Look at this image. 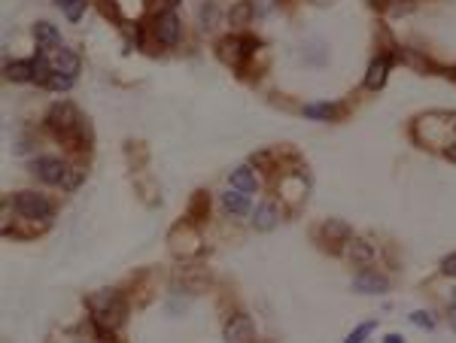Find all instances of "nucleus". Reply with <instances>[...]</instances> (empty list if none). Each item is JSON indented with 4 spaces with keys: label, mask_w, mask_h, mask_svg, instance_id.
<instances>
[{
    "label": "nucleus",
    "mask_w": 456,
    "mask_h": 343,
    "mask_svg": "<svg viewBox=\"0 0 456 343\" xmlns=\"http://www.w3.org/2000/svg\"><path fill=\"white\" fill-rule=\"evenodd\" d=\"M228 180H232L234 189H241V191H246V194L255 191V176H253V170H250V168H234Z\"/></svg>",
    "instance_id": "obj_14"
},
{
    "label": "nucleus",
    "mask_w": 456,
    "mask_h": 343,
    "mask_svg": "<svg viewBox=\"0 0 456 343\" xmlns=\"http://www.w3.org/2000/svg\"><path fill=\"white\" fill-rule=\"evenodd\" d=\"M34 76H36L34 61H15V64H9L6 67V79H13V82H27Z\"/></svg>",
    "instance_id": "obj_13"
},
{
    "label": "nucleus",
    "mask_w": 456,
    "mask_h": 343,
    "mask_svg": "<svg viewBox=\"0 0 456 343\" xmlns=\"http://www.w3.org/2000/svg\"><path fill=\"white\" fill-rule=\"evenodd\" d=\"M177 4H180V0H168V6H170V9H173V6H177Z\"/></svg>",
    "instance_id": "obj_27"
},
{
    "label": "nucleus",
    "mask_w": 456,
    "mask_h": 343,
    "mask_svg": "<svg viewBox=\"0 0 456 343\" xmlns=\"http://www.w3.org/2000/svg\"><path fill=\"white\" fill-rule=\"evenodd\" d=\"M347 258L350 262H359V264H368L374 258V249L368 240H347Z\"/></svg>",
    "instance_id": "obj_11"
},
{
    "label": "nucleus",
    "mask_w": 456,
    "mask_h": 343,
    "mask_svg": "<svg viewBox=\"0 0 456 343\" xmlns=\"http://www.w3.org/2000/svg\"><path fill=\"white\" fill-rule=\"evenodd\" d=\"M387 73H389V58H377V61H371V67L368 73H365V88H380L383 82H387Z\"/></svg>",
    "instance_id": "obj_10"
},
{
    "label": "nucleus",
    "mask_w": 456,
    "mask_h": 343,
    "mask_svg": "<svg viewBox=\"0 0 456 343\" xmlns=\"http://www.w3.org/2000/svg\"><path fill=\"white\" fill-rule=\"evenodd\" d=\"M82 176H86V170H79V168H70L67 173H64V182H61V189L73 191V189H76V185L82 182Z\"/></svg>",
    "instance_id": "obj_21"
},
{
    "label": "nucleus",
    "mask_w": 456,
    "mask_h": 343,
    "mask_svg": "<svg viewBox=\"0 0 456 343\" xmlns=\"http://www.w3.org/2000/svg\"><path fill=\"white\" fill-rule=\"evenodd\" d=\"M450 328L456 331V307H450Z\"/></svg>",
    "instance_id": "obj_26"
},
{
    "label": "nucleus",
    "mask_w": 456,
    "mask_h": 343,
    "mask_svg": "<svg viewBox=\"0 0 456 343\" xmlns=\"http://www.w3.org/2000/svg\"><path fill=\"white\" fill-rule=\"evenodd\" d=\"M88 307L95 313V322L100 328H116V325H122V319H125V301L119 298L116 292H98L95 298L88 301Z\"/></svg>",
    "instance_id": "obj_1"
},
{
    "label": "nucleus",
    "mask_w": 456,
    "mask_h": 343,
    "mask_svg": "<svg viewBox=\"0 0 456 343\" xmlns=\"http://www.w3.org/2000/svg\"><path fill=\"white\" fill-rule=\"evenodd\" d=\"M441 271H444L447 276H456V253L444 258V262H441Z\"/></svg>",
    "instance_id": "obj_24"
},
{
    "label": "nucleus",
    "mask_w": 456,
    "mask_h": 343,
    "mask_svg": "<svg viewBox=\"0 0 456 343\" xmlns=\"http://www.w3.org/2000/svg\"><path fill=\"white\" fill-rule=\"evenodd\" d=\"M323 231H326V237H332V240H350V228H347L341 219H328Z\"/></svg>",
    "instance_id": "obj_16"
},
{
    "label": "nucleus",
    "mask_w": 456,
    "mask_h": 343,
    "mask_svg": "<svg viewBox=\"0 0 456 343\" xmlns=\"http://www.w3.org/2000/svg\"><path fill=\"white\" fill-rule=\"evenodd\" d=\"M383 343H405V340H401L398 335H389V337H387V340H383Z\"/></svg>",
    "instance_id": "obj_25"
},
{
    "label": "nucleus",
    "mask_w": 456,
    "mask_h": 343,
    "mask_svg": "<svg viewBox=\"0 0 456 343\" xmlns=\"http://www.w3.org/2000/svg\"><path fill=\"white\" fill-rule=\"evenodd\" d=\"M371 331H374V322H365V325H359L350 337H347V343H365V337H368Z\"/></svg>",
    "instance_id": "obj_23"
},
{
    "label": "nucleus",
    "mask_w": 456,
    "mask_h": 343,
    "mask_svg": "<svg viewBox=\"0 0 456 343\" xmlns=\"http://www.w3.org/2000/svg\"><path fill=\"white\" fill-rule=\"evenodd\" d=\"M222 207L228 210V213H246L250 210V198H246V191H241V189H228L225 194H222Z\"/></svg>",
    "instance_id": "obj_12"
},
{
    "label": "nucleus",
    "mask_w": 456,
    "mask_h": 343,
    "mask_svg": "<svg viewBox=\"0 0 456 343\" xmlns=\"http://www.w3.org/2000/svg\"><path fill=\"white\" fill-rule=\"evenodd\" d=\"M52 70L55 73H67V76H76L79 73V55L73 49H58L52 58Z\"/></svg>",
    "instance_id": "obj_8"
},
{
    "label": "nucleus",
    "mask_w": 456,
    "mask_h": 343,
    "mask_svg": "<svg viewBox=\"0 0 456 343\" xmlns=\"http://www.w3.org/2000/svg\"><path fill=\"white\" fill-rule=\"evenodd\" d=\"M43 86L46 88H55V91H67L70 86H73V76H67V73H49V79H46L43 82Z\"/></svg>",
    "instance_id": "obj_17"
},
{
    "label": "nucleus",
    "mask_w": 456,
    "mask_h": 343,
    "mask_svg": "<svg viewBox=\"0 0 456 343\" xmlns=\"http://www.w3.org/2000/svg\"><path fill=\"white\" fill-rule=\"evenodd\" d=\"M410 322H414L417 328H435V319H432V313H426V310H417V313H410Z\"/></svg>",
    "instance_id": "obj_22"
},
{
    "label": "nucleus",
    "mask_w": 456,
    "mask_h": 343,
    "mask_svg": "<svg viewBox=\"0 0 456 343\" xmlns=\"http://www.w3.org/2000/svg\"><path fill=\"white\" fill-rule=\"evenodd\" d=\"M82 125V119L76 113V107L73 104H55L52 107V113H49V128L58 137H70L76 128Z\"/></svg>",
    "instance_id": "obj_3"
},
{
    "label": "nucleus",
    "mask_w": 456,
    "mask_h": 343,
    "mask_svg": "<svg viewBox=\"0 0 456 343\" xmlns=\"http://www.w3.org/2000/svg\"><path fill=\"white\" fill-rule=\"evenodd\" d=\"M353 289L359 295H380V292L389 289V280L380 276L377 271H359L353 276Z\"/></svg>",
    "instance_id": "obj_6"
},
{
    "label": "nucleus",
    "mask_w": 456,
    "mask_h": 343,
    "mask_svg": "<svg viewBox=\"0 0 456 343\" xmlns=\"http://www.w3.org/2000/svg\"><path fill=\"white\" fill-rule=\"evenodd\" d=\"M180 31H182V25H180V18H177L173 9L161 13L159 22H155V36H159V43H164V46H177L180 43Z\"/></svg>",
    "instance_id": "obj_4"
},
{
    "label": "nucleus",
    "mask_w": 456,
    "mask_h": 343,
    "mask_svg": "<svg viewBox=\"0 0 456 343\" xmlns=\"http://www.w3.org/2000/svg\"><path fill=\"white\" fill-rule=\"evenodd\" d=\"M255 331H253V319L243 316V313H237V316L228 319L225 325V343H253Z\"/></svg>",
    "instance_id": "obj_5"
},
{
    "label": "nucleus",
    "mask_w": 456,
    "mask_h": 343,
    "mask_svg": "<svg viewBox=\"0 0 456 343\" xmlns=\"http://www.w3.org/2000/svg\"><path fill=\"white\" fill-rule=\"evenodd\" d=\"M15 210L22 213L25 219H49L52 216V203L46 194L36 191H18L15 194Z\"/></svg>",
    "instance_id": "obj_2"
},
{
    "label": "nucleus",
    "mask_w": 456,
    "mask_h": 343,
    "mask_svg": "<svg viewBox=\"0 0 456 343\" xmlns=\"http://www.w3.org/2000/svg\"><path fill=\"white\" fill-rule=\"evenodd\" d=\"M34 173L40 176L43 182H49V185H61V182H64V173H67V168H64L58 159H36V161H34Z\"/></svg>",
    "instance_id": "obj_7"
},
{
    "label": "nucleus",
    "mask_w": 456,
    "mask_h": 343,
    "mask_svg": "<svg viewBox=\"0 0 456 343\" xmlns=\"http://www.w3.org/2000/svg\"><path fill=\"white\" fill-rule=\"evenodd\" d=\"M304 116L307 119H332L335 116V107L332 104H307L304 107Z\"/></svg>",
    "instance_id": "obj_19"
},
{
    "label": "nucleus",
    "mask_w": 456,
    "mask_h": 343,
    "mask_svg": "<svg viewBox=\"0 0 456 343\" xmlns=\"http://www.w3.org/2000/svg\"><path fill=\"white\" fill-rule=\"evenodd\" d=\"M58 6L64 9V15H67L70 22H76L82 15V9H86V0H58Z\"/></svg>",
    "instance_id": "obj_20"
},
{
    "label": "nucleus",
    "mask_w": 456,
    "mask_h": 343,
    "mask_svg": "<svg viewBox=\"0 0 456 343\" xmlns=\"http://www.w3.org/2000/svg\"><path fill=\"white\" fill-rule=\"evenodd\" d=\"M250 15H253V4L250 0H241V4L232 9V25H246L250 22Z\"/></svg>",
    "instance_id": "obj_18"
},
{
    "label": "nucleus",
    "mask_w": 456,
    "mask_h": 343,
    "mask_svg": "<svg viewBox=\"0 0 456 343\" xmlns=\"http://www.w3.org/2000/svg\"><path fill=\"white\" fill-rule=\"evenodd\" d=\"M277 207L274 203H259L253 213V228H259V231H271L274 225H277Z\"/></svg>",
    "instance_id": "obj_9"
},
{
    "label": "nucleus",
    "mask_w": 456,
    "mask_h": 343,
    "mask_svg": "<svg viewBox=\"0 0 456 343\" xmlns=\"http://www.w3.org/2000/svg\"><path fill=\"white\" fill-rule=\"evenodd\" d=\"M34 36H36V43H43V46H58L61 43L58 31H55L49 22H36L34 25Z\"/></svg>",
    "instance_id": "obj_15"
}]
</instances>
